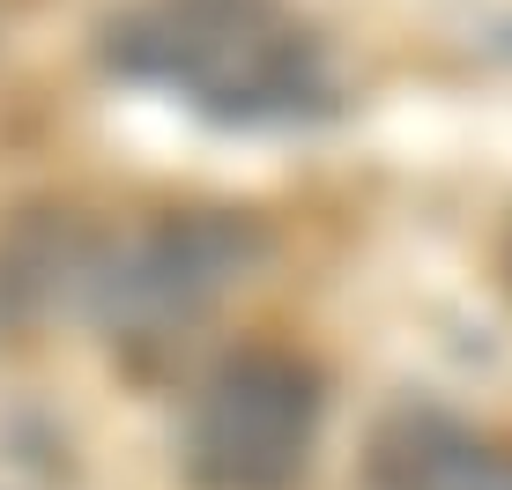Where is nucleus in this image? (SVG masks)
<instances>
[{
	"label": "nucleus",
	"instance_id": "nucleus-1",
	"mask_svg": "<svg viewBox=\"0 0 512 490\" xmlns=\"http://www.w3.org/2000/svg\"><path fill=\"white\" fill-rule=\"evenodd\" d=\"M104 60L223 127H297L334 112V60L282 0H127Z\"/></svg>",
	"mask_w": 512,
	"mask_h": 490
},
{
	"label": "nucleus",
	"instance_id": "nucleus-4",
	"mask_svg": "<svg viewBox=\"0 0 512 490\" xmlns=\"http://www.w3.org/2000/svg\"><path fill=\"white\" fill-rule=\"evenodd\" d=\"M364 490H512V446L438 409H394L364 446Z\"/></svg>",
	"mask_w": 512,
	"mask_h": 490
},
{
	"label": "nucleus",
	"instance_id": "nucleus-3",
	"mask_svg": "<svg viewBox=\"0 0 512 490\" xmlns=\"http://www.w3.org/2000/svg\"><path fill=\"white\" fill-rule=\"evenodd\" d=\"M268 238L245 216H164L149 231L119 238L90 275V305L112 335H171V327L201 320L223 290H238L260 268Z\"/></svg>",
	"mask_w": 512,
	"mask_h": 490
},
{
	"label": "nucleus",
	"instance_id": "nucleus-2",
	"mask_svg": "<svg viewBox=\"0 0 512 490\" xmlns=\"http://www.w3.org/2000/svg\"><path fill=\"white\" fill-rule=\"evenodd\" d=\"M320 372L290 349H231L193 387L186 476L201 490H290L320 446Z\"/></svg>",
	"mask_w": 512,
	"mask_h": 490
}]
</instances>
